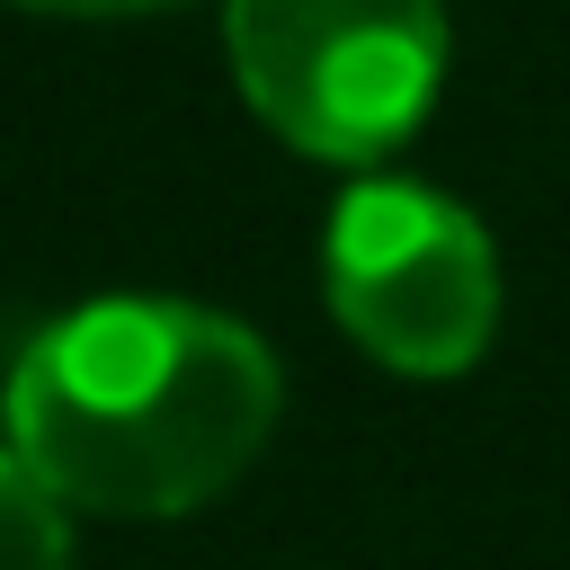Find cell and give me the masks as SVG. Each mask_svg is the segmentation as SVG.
I'll use <instances>...</instances> for the list:
<instances>
[{"label":"cell","instance_id":"4","mask_svg":"<svg viewBox=\"0 0 570 570\" xmlns=\"http://www.w3.org/2000/svg\"><path fill=\"white\" fill-rule=\"evenodd\" d=\"M0 570H71V525L62 499L0 445Z\"/></svg>","mask_w":570,"mask_h":570},{"label":"cell","instance_id":"5","mask_svg":"<svg viewBox=\"0 0 570 570\" xmlns=\"http://www.w3.org/2000/svg\"><path fill=\"white\" fill-rule=\"evenodd\" d=\"M27 9H53V18H125V9H160V0H27Z\"/></svg>","mask_w":570,"mask_h":570},{"label":"cell","instance_id":"3","mask_svg":"<svg viewBox=\"0 0 570 570\" xmlns=\"http://www.w3.org/2000/svg\"><path fill=\"white\" fill-rule=\"evenodd\" d=\"M321 285L338 330L392 374H463L499 330L490 232L419 178H365L338 196Z\"/></svg>","mask_w":570,"mask_h":570},{"label":"cell","instance_id":"1","mask_svg":"<svg viewBox=\"0 0 570 570\" xmlns=\"http://www.w3.org/2000/svg\"><path fill=\"white\" fill-rule=\"evenodd\" d=\"M276 356L258 330L107 294L45 321L9 365V454L80 517H187L249 472L276 428Z\"/></svg>","mask_w":570,"mask_h":570},{"label":"cell","instance_id":"2","mask_svg":"<svg viewBox=\"0 0 570 570\" xmlns=\"http://www.w3.org/2000/svg\"><path fill=\"white\" fill-rule=\"evenodd\" d=\"M240 98L312 160H383L436 107L445 0H232Z\"/></svg>","mask_w":570,"mask_h":570}]
</instances>
